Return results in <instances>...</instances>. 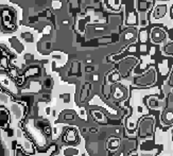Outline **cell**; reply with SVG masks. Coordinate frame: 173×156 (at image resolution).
Wrapping results in <instances>:
<instances>
[{
	"instance_id": "6da1fadb",
	"label": "cell",
	"mask_w": 173,
	"mask_h": 156,
	"mask_svg": "<svg viewBox=\"0 0 173 156\" xmlns=\"http://www.w3.org/2000/svg\"><path fill=\"white\" fill-rule=\"evenodd\" d=\"M156 81V71L153 68L149 69L145 74L135 78V84L138 86H150Z\"/></svg>"
},
{
	"instance_id": "7a4b0ae2",
	"label": "cell",
	"mask_w": 173,
	"mask_h": 156,
	"mask_svg": "<svg viewBox=\"0 0 173 156\" xmlns=\"http://www.w3.org/2000/svg\"><path fill=\"white\" fill-rule=\"evenodd\" d=\"M153 124H154V120L152 118H143L139 124V130L138 134L139 137H147L151 136L153 134Z\"/></svg>"
},
{
	"instance_id": "3957f363",
	"label": "cell",
	"mask_w": 173,
	"mask_h": 156,
	"mask_svg": "<svg viewBox=\"0 0 173 156\" xmlns=\"http://www.w3.org/2000/svg\"><path fill=\"white\" fill-rule=\"evenodd\" d=\"M136 64H137V59L133 58H125L124 61H122L119 65L121 74H122L123 76H127L128 72H130V70H132V68Z\"/></svg>"
},
{
	"instance_id": "277c9868",
	"label": "cell",
	"mask_w": 173,
	"mask_h": 156,
	"mask_svg": "<svg viewBox=\"0 0 173 156\" xmlns=\"http://www.w3.org/2000/svg\"><path fill=\"white\" fill-rule=\"evenodd\" d=\"M151 38L154 43H160L166 38V33L160 28H154L151 32Z\"/></svg>"
},
{
	"instance_id": "5b68a950",
	"label": "cell",
	"mask_w": 173,
	"mask_h": 156,
	"mask_svg": "<svg viewBox=\"0 0 173 156\" xmlns=\"http://www.w3.org/2000/svg\"><path fill=\"white\" fill-rule=\"evenodd\" d=\"M162 119L165 124H168V125L172 124L173 123V110H171V108H165L162 114Z\"/></svg>"
},
{
	"instance_id": "8992f818",
	"label": "cell",
	"mask_w": 173,
	"mask_h": 156,
	"mask_svg": "<svg viewBox=\"0 0 173 156\" xmlns=\"http://www.w3.org/2000/svg\"><path fill=\"white\" fill-rule=\"evenodd\" d=\"M166 12H167V6H164V4L162 6H155L154 11H153V15H154V17L156 19H159L165 16Z\"/></svg>"
},
{
	"instance_id": "52a82bcc",
	"label": "cell",
	"mask_w": 173,
	"mask_h": 156,
	"mask_svg": "<svg viewBox=\"0 0 173 156\" xmlns=\"http://www.w3.org/2000/svg\"><path fill=\"white\" fill-rule=\"evenodd\" d=\"M152 6V2L151 1H138L137 2V6L139 11H145L149 7Z\"/></svg>"
},
{
	"instance_id": "ba28073f",
	"label": "cell",
	"mask_w": 173,
	"mask_h": 156,
	"mask_svg": "<svg viewBox=\"0 0 173 156\" xmlns=\"http://www.w3.org/2000/svg\"><path fill=\"white\" fill-rule=\"evenodd\" d=\"M162 50H164V52H165L166 54H169V55H173V43L167 45V46H165Z\"/></svg>"
},
{
	"instance_id": "9c48e42d",
	"label": "cell",
	"mask_w": 173,
	"mask_h": 156,
	"mask_svg": "<svg viewBox=\"0 0 173 156\" xmlns=\"http://www.w3.org/2000/svg\"><path fill=\"white\" fill-rule=\"evenodd\" d=\"M148 105L152 108H157L158 107V100L155 98H151V99H149V101H148Z\"/></svg>"
},
{
	"instance_id": "30bf717a",
	"label": "cell",
	"mask_w": 173,
	"mask_h": 156,
	"mask_svg": "<svg viewBox=\"0 0 173 156\" xmlns=\"http://www.w3.org/2000/svg\"><path fill=\"white\" fill-rule=\"evenodd\" d=\"M118 145H119V140L118 139H116V141H114V139H110V143H108V148L110 150H116L118 148Z\"/></svg>"
},
{
	"instance_id": "8fae6325",
	"label": "cell",
	"mask_w": 173,
	"mask_h": 156,
	"mask_svg": "<svg viewBox=\"0 0 173 156\" xmlns=\"http://www.w3.org/2000/svg\"><path fill=\"white\" fill-rule=\"evenodd\" d=\"M167 108H171V110H173V93H171L169 96H168Z\"/></svg>"
},
{
	"instance_id": "7c38bea8",
	"label": "cell",
	"mask_w": 173,
	"mask_h": 156,
	"mask_svg": "<svg viewBox=\"0 0 173 156\" xmlns=\"http://www.w3.org/2000/svg\"><path fill=\"white\" fill-rule=\"evenodd\" d=\"M136 19H137V17H136V15L134 13H133L132 15L130 14V16H128L127 22L128 24H137V20H136Z\"/></svg>"
},
{
	"instance_id": "4fadbf2b",
	"label": "cell",
	"mask_w": 173,
	"mask_h": 156,
	"mask_svg": "<svg viewBox=\"0 0 173 156\" xmlns=\"http://www.w3.org/2000/svg\"><path fill=\"white\" fill-rule=\"evenodd\" d=\"M169 85L173 87V70H172V73H171V76H170V79H169Z\"/></svg>"
},
{
	"instance_id": "5bb4252c",
	"label": "cell",
	"mask_w": 173,
	"mask_h": 156,
	"mask_svg": "<svg viewBox=\"0 0 173 156\" xmlns=\"http://www.w3.org/2000/svg\"><path fill=\"white\" fill-rule=\"evenodd\" d=\"M171 15H172V17H173V6H172V9H171Z\"/></svg>"
},
{
	"instance_id": "9a60e30c",
	"label": "cell",
	"mask_w": 173,
	"mask_h": 156,
	"mask_svg": "<svg viewBox=\"0 0 173 156\" xmlns=\"http://www.w3.org/2000/svg\"><path fill=\"white\" fill-rule=\"evenodd\" d=\"M172 134H173V130H172Z\"/></svg>"
}]
</instances>
